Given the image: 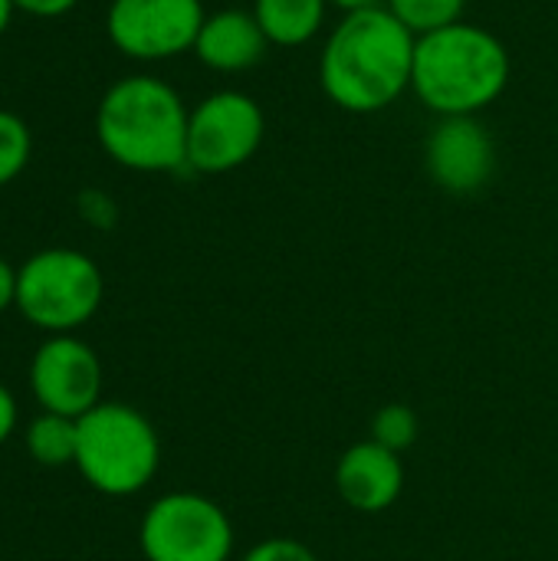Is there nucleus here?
Segmentation results:
<instances>
[{
    "label": "nucleus",
    "instance_id": "dca6fc26",
    "mask_svg": "<svg viewBox=\"0 0 558 561\" xmlns=\"http://www.w3.org/2000/svg\"><path fill=\"white\" fill-rule=\"evenodd\" d=\"M421 434V421L408 404H385L375 417H372V437L375 444H382L391 454H405L418 444Z\"/></svg>",
    "mask_w": 558,
    "mask_h": 561
},
{
    "label": "nucleus",
    "instance_id": "9b49d317",
    "mask_svg": "<svg viewBox=\"0 0 558 561\" xmlns=\"http://www.w3.org/2000/svg\"><path fill=\"white\" fill-rule=\"evenodd\" d=\"M335 490L342 503L355 513H385L405 493V463L401 454L385 450L375 440L349 447L335 463Z\"/></svg>",
    "mask_w": 558,
    "mask_h": 561
},
{
    "label": "nucleus",
    "instance_id": "20e7f679",
    "mask_svg": "<svg viewBox=\"0 0 558 561\" xmlns=\"http://www.w3.org/2000/svg\"><path fill=\"white\" fill-rule=\"evenodd\" d=\"M76 424V467L92 490L105 496H132L155 480L161 440L141 411L118 401H102Z\"/></svg>",
    "mask_w": 558,
    "mask_h": 561
},
{
    "label": "nucleus",
    "instance_id": "9d476101",
    "mask_svg": "<svg viewBox=\"0 0 558 561\" xmlns=\"http://www.w3.org/2000/svg\"><path fill=\"white\" fill-rule=\"evenodd\" d=\"M424 168L447 194H477L497 168V148L477 115H451L434 125L424 145Z\"/></svg>",
    "mask_w": 558,
    "mask_h": 561
},
{
    "label": "nucleus",
    "instance_id": "6ab92c4d",
    "mask_svg": "<svg viewBox=\"0 0 558 561\" xmlns=\"http://www.w3.org/2000/svg\"><path fill=\"white\" fill-rule=\"evenodd\" d=\"M79 0H13L16 10L33 13V16H62L76 7Z\"/></svg>",
    "mask_w": 558,
    "mask_h": 561
},
{
    "label": "nucleus",
    "instance_id": "ddd939ff",
    "mask_svg": "<svg viewBox=\"0 0 558 561\" xmlns=\"http://www.w3.org/2000/svg\"><path fill=\"white\" fill-rule=\"evenodd\" d=\"M329 0H253V16L270 46H306L326 23Z\"/></svg>",
    "mask_w": 558,
    "mask_h": 561
},
{
    "label": "nucleus",
    "instance_id": "423d86ee",
    "mask_svg": "<svg viewBox=\"0 0 558 561\" xmlns=\"http://www.w3.org/2000/svg\"><path fill=\"white\" fill-rule=\"evenodd\" d=\"M138 542L148 561H230L234 523L201 493H168L148 506Z\"/></svg>",
    "mask_w": 558,
    "mask_h": 561
},
{
    "label": "nucleus",
    "instance_id": "2eb2a0df",
    "mask_svg": "<svg viewBox=\"0 0 558 561\" xmlns=\"http://www.w3.org/2000/svg\"><path fill=\"white\" fill-rule=\"evenodd\" d=\"M385 7H388L414 36H424V33L444 30V26H451V23H460V20H464L467 0H385Z\"/></svg>",
    "mask_w": 558,
    "mask_h": 561
},
{
    "label": "nucleus",
    "instance_id": "6e6552de",
    "mask_svg": "<svg viewBox=\"0 0 558 561\" xmlns=\"http://www.w3.org/2000/svg\"><path fill=\"white\" fill-rule=\"evenodd\" d=\"M204 20L201 0H112L105 33L122 56L158 62L194 49Z\"/></svg>",
    "mask_w": 558,
    "mask_h": 561
},
{
    "label": "nucleus",
    "instance_id": "0eeeda50",
    "mask_svg": "<svg viewBox=\"0 0 558 561\" xmlns=\"http://www.w3.org/2000/svg\"><path fill=\"white\" fill-rule=\"evenodd\" d=\"M266 115L260 102L237 89L201 99L187 118V168L197 174H227L243 168L263 145Z\"/></svg>",
    "mask_w": 558,
    "mask_h": 561
},
{
    "label": "nucleus",
    "instance_id": "1a4fd4ad",
    "mask_svg": "<svg viewBox=\"0 0 558 561\" xmlns=\"http://www.w3.org/2000/svg\"><path fill=\"white\" fill-rule=\"evenodd\" d=\"M30 388L43 411L79 421L95 404H102L99 355L72 335H56L36 348L30 362Z\"/></svg>",
    "mask_w": 558,
    "mask_h": 561
},
{
    "label": "nucleus",
    "instance_id": "a211bd4d",
    "mask_svg": "<svg viewBox=\"0 0 558 561\" xmlns=\"http://www.w3.org/2000/svg\"><path fill=\"white\" fill-rule=\"evenodd\" d=\"M240 561H319L316 552L296 539L286 536H270L263 542H257L253 549H247V556Z\"/></svg>",
    "mask_w": 558,
    "mask_h": 561
},
{
    "label": "nucleus",
    "instance_id": "7ed1b4c3",
    "mask_svg": "<svg viewBox=\"0 0 558 561\" xmlns=\"http://www.w3.org/2000/svg\"><path fill=\"white\" fill-rule=\"evenodd\" d=\"M187 118L181 95L155 76L118 79L99 102L95 138L128 171L187 168Z\"/></svg>",
    "mask_w": 558,
    "mask_h": 561
},
{
    "label": "nucleus",
    "instance_id": "4468645a",
    "mask_svg": "<svg viewBox=\"0 0 558 561\" xmlns=\"http://www.w3.org/2000/svg\"><path fill=\"white\" fill-rule=\"evenodd\" d=\"M76 444H79V424L62 414L43 411L26 431V450L43 467L76 463Z\"/></svg>",
    "mask_w": 558,
    "mask_h": 561
},
{
    "label": "nucleus",
    "instance_id": "f03ea898",
    "mask_svg": "<svg viewBox=\"0 0 558 561\" xmlns=\"http://www.w3.org/2000/svg\"><path fill=\"white\" fill-rule=\"evenodd\" d=\"M506 82L510 53L497 33L460 20L418 36L411 92L441 118L483 112L503 95Z\"/></svg>",
    "mask_w": 558,
    "mask_h": 561
},
{
    "label": "nucleus",
    "instance_id": "aec40b11",
    "mask_svg": "<svg viewBox=\"0 0 558 561\" xmlns=\"http://www.w3.org/2000/svg\"><path fill=\"white\" fill-rule=\"evenodd\" d=\"M16 306V270L0 256V312Z\"/></svg>",
    "mask_w": 558,
    "mask_h": 561
},
{
    "label": "nucleus",
    "instance_id": "4be33fe9",
    "mask_svg": "<svg viewBox=\"0 0 558 561\" xmlns=\"http://www.w3.org/2000/svg\"><path fill=\"white\" fill-rule=\"evenodd\" d=\"M378 0H329V7H339L342 13H355V10H365V7H375Z\"/></svg>",
    "mask_w": 558,
    "mask_h": 561
},
{
    "label": "nucleus",
    "instance_id": "39448f33",
    "mask_svg": "<svg viewBox=\"0 0 558 561\" xmlns=\"http://www.w3.org/2000/svg\"><path fill=\"white\" fill-rule=\"evenodd\" d=\"M102 273L79 250L53 247L16 270V309L43 332L66 335L86 325L102 306Z\"/></svg>",
    "mask_w": 558,
    "mask_h": 561
},
{
    "label": "nucleus",
    "instance_id": "f3484780",
    "mask_svg": "<svg viewBox=\"0 0 558 561\" xmlns=\"http://www.w3.org/2000/svg\"><path fill=\"white\" fill-rule=\"evenodd\" d=\"M30 151H33V138H30L26 122L0 108V187H7L10 181L23 174Z\"/></svg>",
    "mask_w": 558,
    "mask_h": 561
},
{
    "label": "nucleus",
    "instance_id": "f257e3e1",
    "mask_svg": "<svg viewBox=\"0 0 558 561\" xmlns=\"http://www.w3.org/2000/svg\"><path fill=\"white\" fill-rule=\"evenodd\" d=\"M414 46L418 36L385 3L345 13L319 56L322 92L342 112H382L411 89Z\"/></svg>",
    "mask_w": 558,
    "mask_h": 561
},
{
    "label": "nucleus",
    "instance_id": "412c9836",
    "mask_svg": "<svg viewBox=\"0 0 558 561\" xmlns=\"http://www.w3.org/2000/svg\"><path fill=\"white\" fill-rule=\"evenodd\" d=\"M13 427H16V401H13V394L0 385V444L13 434Z\"/></svg>",
    "mask_w": 558,
    "mask_h": 561
},
{
    "label": "nucleus",
    "instance_id": "f8f14e48",
    "mask_svg": "<svg viewBox=\"0 0 558 561\" xmlns=\"http://www.w3.org/2000/svg\"><path fill=\"white\" fill-rule=\"evenodd\" d=\"M270 39L263 36L253 10H217L207 13L197 43H194V56L217 72H243L250 66H257L266 56Z\"/></svg>",
    "mask_w": 558,
    "mask_h": 561
},
{
    "label": "nucleus",
    "instance_id": "5701e85b",
    "mask_svg": "<svg viewBox=\"0 0 558 561\" xmlns=\"http://www.w3.org/2000/svg\"><path fill=\"white\" fill-rule=\"evenodd\" d=\"M13 10H16V7H13V0H0V33L10 26V16H13Z\"/></svg>",
    "mask_w": 558,
    "mask_h": 561
}]
</instances>
